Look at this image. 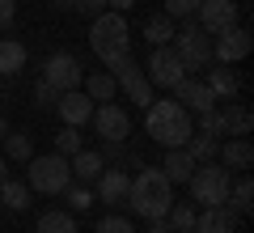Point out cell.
<instances>
[{
	"label": "cell",
	"instance_id": "1",
	"mask_svg": "<svg viewBox=\"0 0 254 233\" xmlns=\"http://www.w3.org/2000/svg\"><path fill=\"white\" fill-rule=\"evenodd\" d=\"M170 204H174V182L153 165H140V174L127 187V208L144 221H157V216L170 212Z\"/></svg>",
	"mask_w": 254,
	"mask_h": 233
},
{
	"label": "cell",
	"instance_id": "2",
	"mask_svg": "<svg viewBox=\"0 0 254 233\" xmlns=\"http://www.w3.org/2000/svg\"><path fill=\"white\" fill-rule=\"evenodd\" d=\"M144 132L161 149H182L195 136V123H190V110L178 106V102H148L144 106Z\"/></svg>",
	"mask_w": 254,
	"mask_h": 233
},
{
	"label": "cell",
	"instance_id": "3",
	"mask_svg": "<svg viewBox=\"0 0 254 233\" xmlns=\"http://www.w3.org/2000/svg\"><path fill=\"white\" fill-rule=\"evenodd\" d=\"M89 43H93V55H98L102 64H110V60H119V55H127L131 51V30H127V13H98L93 17V34H89Z\"/></svg>",
	"mask_w": 254,
	"mask_h": 233
},
{
	"label": "cell",
	"instance_id": "4",
	"mask_svg": "<svg viewBox=\"0 0 254 233\" xmlns=\"http://www.w3.org/2000/svg\"><path fill=\"white\" fill-rule=\"evenodd\" d=\"M187 187H190V204L212 208V204H229L233 178H229V170L220 161H203V165H195V174L187 178Z\"/></svg>",
	"mask_w": 254,
	"mask_h": 233
},
{
	"label": "cell",
	"instance_id": "5",
	"mask_svg": "<svg viewBox=\"0 0 254 233\" xmlns=\"http://www.w3.org/2000/svg\"><path fill=\"white\" fill-rule=\"evenodd\" d=\"M68 182H72L68 157H60V153L30 157V165H26V187H30V191H38V195H60Z\"/></svg>",
	"mask_w": 254,
	"mask_h": 233
},
{
	"label": "cell",
	"instance_id": "6",
	"mask_svg": "<svg viewBox=\"0 0 254 233\" xmlns=\"http://www.w3.org/2000/svg\"><path fill=\"white\" fill-rule=\"evenodd\" d=\"M106 68H110V77H115V85H119V89H123L131 102H136V106H148V102H157V89L148 85L144 68H140V64L131 60V51H127V55H119V60H110Z\"/></svg>",
	"mask_w": 254,
	"mask_h": 233
},
{
	"label": "cell",
	"instance_id": "7",
	"mask_svg": "<svg viewBox=\"0 0 254 233\" xmlns=\"http://www.w3.org/2000/svg\"><path fill=\"white\" fill-rule=\"evenodd\" d=\"M174 51H178L182 68H208L212 64V34H203L195 21H187V26H174Z\"/></svg>",
	"mask_w": 254,
	"mask_h": 233
},
{
	"label": "cell",
	"instance_id": "8",
	"mask_svg": "<svg viewBox=\"0 0 254 233\" xmlns=\"http://www.w3.org/2000/svg\"><path fill=\"white\" fill-rule=\"evenodd\" d=\"M38 81H47L55 93H64V89H81V81H85L81 60H76V55H68V51H55V55H47V64H43V77H38Z\"/></svg>",
	"mask_w": 254,
	"mask_h": 233
},
{
	"label": "cell",
	"instance_id": "9",
	"mask_svg": "<svg viewBox=\"0 0 254 233\" xmlns=\"http://www.w3.org/2000/svg\"><path fill=\"white\" fill-rule=\"evenodd\" d=\"M144 77H148V85L153 89H174V85L187 77V68H182V60H178V51L174 47H153V55H148V64H144Z\"/></svg>",
	"mask_w": 254,
	"mask_h": 233
},
{
	"label": "cell",
	"instance_id": "10",
	"mask_svg": "<svg viewBox=\"0 0 254 233\" xmlns=\"http://www.w3.org/2000/svg\"><path fill=\"white\" fill-rule=\"evenodd\" d=\"M89 119H93V132H98L102 140H110V144H123L127 136H131V115H127L119 102H102Z\"/></svg>",
	"mask_w": 254,
	"mask_h": 233
},
{
	"label": "cell",
	"instance_id": "11",
	"mask_svg": "<svg viewBox=\"0 0 254 233\" xmlns=\"http://www.w3.org/2000/svg\"><path fill=\"white\" fill-rule=\"evenodd\" d=\"M195 26H199L203 34H220V30L237 26V4H233V0H199Z\"/></svg>",
	"mask_w": 254,
	"mask_h": 233
},
{
	"label": "cell",
	"instance_id": "12",
	"mask_svg": "<svg viewBox=\"0 0 254 233\" xmlns=\"http://www.w3.org/2000/svg\"><path fill=\"white\" fill-rule=\"evenodd\" d=\"M246 55H250V34H246L242 26H229V30H220V34H212V60L237 64V60H246Z\"/></svg>",
	"mask_w": 254,
	"mask_h": 233
},
{
	"label": "cell",
	"instance_id": "13",
	"mask_svg": "<svg viewBox=\"0 0 254 233\" xmlns=\"http://www.w3.org/2000/svg\"><path fill=\"white\" fill-rule=\"evenodd\" d=\"M174 102L187 110H195V115H203V110H216V98H212V89L199 81V77H182L178 85H174Z\"/></svg>",
	"mask_w": 254,
	"mask_h": 233
},
{
	"label": "cell",
	"instance_id": "14",
	"mask_svg": "<svg viewBox=\"0 0 254 233\" xmlns=\"http://www.w3.org/2000/svg\"><path fill=\"white\" fill-rule=\"evenodd\" d=\"M55 110H60L64 127H81V123H89L93 102H89V93H85V89H64L60 98H55Z\"/></svg>",
	"mask_w": 254,
	"mask_h": 233
},
{
	"label": "cell",
	"instance_id": "15",
	"mask_svg": "<svg viewBox=\"0 0 254 233\" xmlns=\"http://www.w3.org/2000/svg\"><path fill=\"white\" fill-rule=\"evenodd\" d=\"M127 187H131V178H127V170H102L98 178H93V195H98V204H127Z\"/></svg>",
	"mask_w": 254,
	"mask_h": 233
},
{
	"label": "cell",
	"instance_id": "16",
	"mask_svg": "<svg viewBox=\"0 0 254 233\" xmlns=\"http://www.w3.org/2000/svg\"><path fill=\"white\" fill-rule=\"evenodd\" d=\"M195 233H237V212L229 204H212L195 212Z\"/></svg>",
	"mask_w": 254,
	"mask_h": 233
},
{
	"label": "cell",
	"instance_id": "17",
	"mask_svg": "<svg viewBox=\"0 0 254 233\" xmlns=\"http://www.w3.org/2000/svg\"><path fill=\"white\" fill-rule=\"evenodd\" d=\"M216 161L225 165V170H250L254 165V144L246 140V136H229L216 149Z\"/></svg>",
	"mask_w": 254,
	"mask_h": 233
},
{
	"label": "cell",
	"instance_id": "18",
	"mask_svg": "<svg viewBox=\"0 0 254 233\" xmlns=\"http://www.w3.org/2000/svg\"><path fill=\"white\" fill-rule=\"evenodd\" d=\"M203 85L212 89V98H216V102H233V98H237V89H242V77H237L229 64H220V68H208Z\"/></svg>",
	"mask_w": 254,
	"mask_h": 233
},
{
	"label": "cell",
	"instance_id": "19",
	"mask_svg": "<svg viewBox=\"0 0 254 233\" xmlns=\"http://www.w3.org/2000/svg\"><path fill=\"white\" fill-rule=\"evenodd\" d=\"M68 170H72V182H81V187H93V178L106 170V161H102V153L81 149L76 157H68Z\"/></svg>",
	"mask_w": 254,
	"mask_h": 233
},
{
	"label": "cell",
	"instance_id": "20",
	"mask_svg": "<svg viewBox=\"0 0 254 233\" xmlns=\"http://www.w3.org/2000/svg\"><path fill=\"white\" fill-rule=\"evenodd\" d=\"M161 174L170 182H187L190 174H195V157L187 153V144L182 149H165V161H161Z\"/></svg>",
	"mask_w": 254,
	"mask_h": 233
},
{
	"label": "cell",
	"instance_id": "21",
	"mask_svg": "<svg viewBox=\"0 0 254 233\" xmlns=\"http://www.w3.org/2000/svg\"><path fill=\"white\" fill-rule=\"evenodd\" d=\"M0 208H9V212H26V208H30V187L9 174V178L0 182Z\"/></svg>",
	"mask_w": 254,
	"mask_h": 233
},
{
	"label": "cell",
	"instance_id": "22",
	"mask_svg": "<svg viewBox=\"0 0 254 233\" xmlns=\"http://www.w3.org/2000/svg\"><path fill=\"white\" fill-rule=\"evenodd\" d=\"M254 115L246 106H225L220 110V136H250Z\"/></svg>",
	"mask_w": 254,
	"mask_h": 233
},
{
	"label": "cell",
	"instance_id": "23",
	"mask_svg": "<svg viewBox=\"0 0 254 233\" xmlns=\"http://www.w3.org/2000/svg\"><path fill=\"white\" fill-rule=\"evenodd\" d=\"M26 68V47L17 38H0V77H17Z\"/></svg>",
	"mask_w": 254,
	"mask_h": 233
},
{
	"label": "cell",
	"instance_id": "24",
	"mask_svg": "<svg viewBox=\"0 0 254 233\" xmlns=\"http://www.w3.org/2000/svg\"><path fill=\"white\" fill-rule=\"evenodd\" d=\"M34 233H76V216L72 212H60V208H51V212L38 216V229Z\"/></svg>",
	"mask_w": 254,
	"mask_h": 233
},
{
	"label": "cell",
	"instance_id": "25",
	"mask_svg": "<svg viewBox=\"0 0 254 233\" xmlns=\"http://www.w3.org/2000/svg\"><path fill=\"white\" fill-rule=\"evenodd\" d=\"M81 85H85V93H89V102H110V98H115V89H119L110 72H93V77H85Z\"/></svg>",
	"mask_w": 254,
	"mask_h": 233
},
{
	"label": "cell",
	"instance_id": "26",
	"mask_svg": "<svg viewBox=\"0 0 254 233\" xmlns=\"http://www.w3.org/2000/svg\"><path fill=\"white\" fill-rule=\"evenodd\" d=\"M229 208H233L237 216L254 208V182H250V174H242V178H237L233 187H229Z\"/></svg>",
	"mask_w": 254,
	"mask_h": 233
},
{
	"label": "cell",
	"instance_id": "27",
	"mask_svg": "<svg viewBox=\"0 0 254 233\" xmlns=\"http://www.w3.org/2000/svg\"><path fill=\"white\" fill-rule=\"evenodd\" d=\"M216 149H220V140H216V136H203V132H195V136L187 140V153L195 157V165L216 161Z\"/></svg>",
	"mask_w": 254,
	"mask_h": 233
},
{
	"label": "cell",
	"instance_id": "28",
	"mask_svg": "<svg viewBox=\"0 0 254 233\" xmlns=\"http://www.w3.org/2000/svg\"><path fill=\"white\" fill-rule=\"evenodd\" d=\"M144 38H148L153 47H170V43H174V17H161V13L148 17V21H144Z\"/></svg>",
	"mask_w": 254,
	"mask_h": 233
},
{
	"label": "cell",
	"instance_id": "29",
	"mask_svg": "<svg viewBox=\"0 0 254 233\" xmlns=\"http://www.w3.org/2000/svg\"><path fill=\"white\" fill-rule=\"evenodd\" d=\"M4 157H9V161H30V157H34V144H30V136L26 132H13L9 127V136H4Z\"/></svg>",
	"mask_w": 254,
	"mask_h": 233
},
{
	"label": "cell",
	"instance_id": "30",
	"mask_svg": "<svg viewBox=\"0 0 254 233\" xmlns=\"http://www.w3.org/2000/svg\"><path fill=\"white\" fill-rule=\"evenodd\" d=\"M165 221H170V229H174V233H195V208L174 199L170 212H165Z\"/></svg>",
	"mask_w": 254,
	"mask_h": 233
},
{
	"label": "cell",
	"instance_id": "31",
	"mask_svg": "<svg viewBox=\"0 0 254 233\" xmlns=\"http://www.w3.org/2000/svg\"><path fill=\"white\" fill-rule=\"evenodd\" d=\"M60 195L68 199V208H72V212H85V208H93V187H81V182H68V187H64Z\"/></svg>",
	"mask_w": 254,
	"mask_h": 233
},
{
	"label": "cell",
	"instance_id": "32",
	"mask_svg": "<svg viewBox=\"0 0 254 233\" xmlns=\"http://www.w3.org/2000/svg\"><path fill=\"white\" fill-rule=\"evenodd\" d=\"M81 149H85V140H81V127H64V132L55 136V153H60V157H76Z\"/></svg>",
	"mask_w": 254,
	"mask_h": 233
},
{
	"label": "cell",
	"instance_id": "33",
	"mask_svg": "<svg viewBox=\"0 0 254 233\" xmlns=\"http://www.w3.org/2000/svg\"><path fill=\"white\" fill-rule=\"evenodd\" d=\"M98 233H136V229H131L127 216H115V212H110V216H102V221H98Z\"/></svg>",
	"mask_w": 254,
	"mask_h": 233
},
{
	"label": "cell",
	"instance_id": "34",
	"mask_svg": "<svg viewBox=\"0 0 254 233\" xmlns=\"http://www.w3.org/2000/svg\"><path fill=\"white\" fill-rule=\"evenodd\" d=\"M199 0H165V17H195Z\"/></svg>",
	"mask_w": 254,
	"mask_h": 233
},
{
	"label": "cell",
	"instance_id": "35",
	"mask_svg": "<svg viewBox=\"0 0 254 233\" xmlns=\"http://www.w3.org/2000/svg\"><path fill=\"white\" fill-rule=\"evenodd\" d=\"M55 98H60V93H55L47 81H38V85H34V106H38V110H51V106H55Z\"/></svg>",
	"mask_w": 254,
	"mask_h": 233
},
{
	"label": "cell",
	"instance_id": "36",
	"mask_svg": "<svg viewBox=\"0 0 254 233\" xmlns=\"http://www.w3.org/2000/svg\"><path fill=\"white\" fill-rule=\"evenodd\" d=\"M199 132L203 136H220V110H203L199 115Z\"/></svg>",
	"mask_w": 254,
	"mask_h": 233
},
{
	"label": "cell",
	"instance_id": "37",
	"mask_svg": "<svg viewBox=\"0 0 254 233\" xmlns=\"http://www.w3.org/2000/svg\"><path fill=\"white\" fill-rule=\"evenodd\" d=\"M17 17V0H0V30H9Z\"/></svg>",
	"mask_w": 254,
	"mask_h": 233
},
{
	"label": "cell",
	"instance_id": "38",
	"mask_svg": "<svg viewBox=\"0 0 254 233\" xmlns=\"http://www.w3.org/2000/svg\"><path fill=\"white\" fill-rule=\"evenodd\" d=\"M76 13H89V17H98V13H106V0H76Z\"/></svg>",
	"mask_w": 254,
	"mask_h": 233
},
{
	"label": "cell",
	"instance_id": "39",
	"mask_svg": "<svg viewBox=\"0 0 254 233\" xmlns=\"http://www.w3.org/2000/svg\"><path fill=\"white\" fill-rule=\"evenodd\" d=\"M131 4H136V0H106L110 13H131Z\"/></svg>",
	"mask_w": 254,
	"mask_h": 233
},
{
	"label": "cell",
	"instance_id": "40",
	"mask_svg": "<svg viewBox=\"0 0 254 233\" xmlns=\"http://www.w3.org/2000/svg\"><path fill=\"white\" fill-rule=\"evenodd\" d=\"M148 233H174V229H170V221H165V216H157V221H148Z\"/></svg>",
	"mask_w": 254,
	"mask_h": 233
},
{
	"label": "cell",
	"instance_id": "41",
	"mask_svg": "<svg viewBox=\"0 0 254 233\" xmlns=\"http://www.w3.org/2000/svg\"><path fill=\"white\" fill-rule=\"evenodd\" d=\"M9 178V157H4V153H0V182Z\"/></svg>",
	"mask_w": 254,
	"mask_h": 233
},
{
	"label": "cell",
	"instance_id": "42",
	"mask_svg": "<svg viewBox=\"0 0 254 233\" xmlns=\"http://www.w3.org/2000/svg\"><path fill=\"white\" fill-rule=\"evenodd\" d=\"M55 9H64V13H72V9H76V0H55Z\"/></svg>",
	"mask_w": 254,
	"mask_h": 233
},
{
	"label": "cell",
	"instance_id": "43",
	"mask_svg": "<svg viewBox=\"0 0 254 233\" xmlns=\"http://www.w3.org/2000/svg\"><path fill=\"white\" fill-rule=\"evenodd\" d=\"M4 136H9V119L0 115V140H4Z\"/></svg>",
	"mask_w": 254,
	"mask_h": 233
},
{
	"label": "cell",
	"instance_id": "44",
	"mask_svg": "<svg viewBox=\"0 0 254 233\" xmlns=\"http://www.w3.org/2000/svg\"><path fill=\"white\" fill-rule=\"evenodd\" d=\"M0 216H4V208H0Z\"/></svg>",
	"mask_w": 254,
	"mask_h": 233
}]
</instances>
